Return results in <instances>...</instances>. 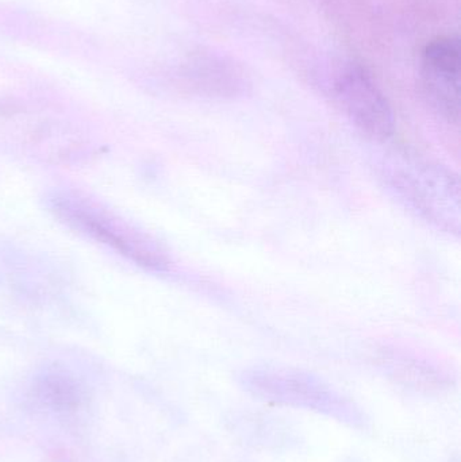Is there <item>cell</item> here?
<instances>
[{
  "label": "cell",
  "mask_w": 461,
  "mask_h": 462,
  "mask_svg": "<svg viewBox=\"0 0 461 462\" xmlns=\"http://www.w3.org/2000/svg\"><path fill=\"white\" fill-rule=\"evenodd\" d=\"M49 208L68 226L107 245L138 265L156 271L167 266L164 254L153 242L88 198L59 192L49 198Z\"/></svg>",
  "instance_id": "6da1fadb"
},
{
  "label": "cell",
  "mask_w": 461,
  "mask_h": 462,
  "mask_svg": "<svg viewBox=\"0 0 461 462\" xmlns=\"http://www.w3.org/2000/svg\"><path fill=\"white\" fill-rule=\"evenodd\" d=\"M244 383L264 401L321 412L354 426L363 423L362 414L354 404L310 374L287 369H256L244 376Z\"/></svg>",
  "instance_id": "7a4b0ae2"
},
{
  "label": "cell",
  "mask_w": 461,
  "mask_h": 462,
  "mask_svg": "<svg viewBox=\"0 0 461 462\" xmlns=\"http://www.w3.org/2000/svg\"><path fill=\"white\" fill-rule=\"evenodd\" d=\"M336 97L349 119L364 134L386 140L394 133L392 106L373 75L359 64H349L338 75Z\"/></svg>",
  "instance_id": "3957f363"
},
{
  "label": "cell",
  "mask_w": 461,
  "mask_h": 462,
  "mask_svg": "<svg viewBox=\"0 0 461 462\" xmlns=\"http://www.w3.org/2000/svg\"><path fill=\"white\" fill-rule=\"evenodd\" d=\"M461 49L457 35L430 41L422 51V87L430 105L449 121L460 116Z\"/></svg>",
  "instance_id": "277c9868"
},
{
  "label": "cell",
  "mask_w": 461,
  "mask_h": 462,
  "mask_svg": "<svg viewBox=\"0 0 461 462\" xmlns=\"http://www.w3.org/2000/svg\"><path fill=\"white\" fill-rule=\"evenodd\" d=\"M34 409L56 417L78 414L87 403L83 383L62 366H48L35 374L27 393Z\"/></svg>",
  "instance_id": "5b68a950"
}]
</instances>
